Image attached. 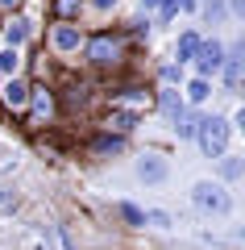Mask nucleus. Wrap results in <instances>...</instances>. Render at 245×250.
Listing matches in <instances>:
<instances>
[{
    "mask_svg": "<svg viewBox=\"0 0 245 250\" xmlns=\"http://www.w3.org/2000/svg\"><path fill=\"white\" fill-rule=\"evenodd\" d=\"M129 54H133V46H129V34L125 29H96L83 42V62L96 75H121Z\"/></svg>",
    "mask_w": 245,
    "mask_h": 250,
    "instance_id": "1",
    "label": "nucleus"
},
{
    "mask_svg": "<svg viewBox=\"0 0 245 250\" xmlns=\"http://www.w3.org/2000/svg\"><path fill=\"white\" fill-rule=\"evenodd\" d=\"M58 88H54L50 80H29V104H25V117L21 121L29 125V129H50L54 121H58Z\"/></svg>",
    "mask_w": 245,
    "mask_h": 250,
    "instance_id": "2",
    "label": "nucleus"
},
{
    "mask_svg": "<svg viewBox=\"0 0 245 250\" xmlns=\"http://www.w3.org/2000/svg\"><path fill=\"white\" fill-rule=\"evenodd\" d=\"M83 42H88L83 21H50V29H46V54L58 62H75L83 54Z\"/></svg>",
    "mask_w": 245,
    "mask_h": 250,
    "instance_id": "3",
    "label": "nucleus"
},
{
    "mask_svg": "<svg viewBox=\"0 0 245 250\" xmlns=\"http://www.w3.org/2000/svg\"><path fill=\"white\" fill-rule=\"evenodd\" d=\"M104 104L108 108H125V113H133V117H146L150 108H154V88L141 83V80L113 83V88L104 92Z\"/></svg>",
    "mask_w": 245,
    "mask_h": 250,
    "instance_id": "4",
    "label": "nucleus"
},
{
    "mask_svg": "<svg viewBox=\"0 0 245 250\" xmlns=\"http://www.w3.org/2000/svg\"><path fill=\"white\" fill-rule=\"evenodd\" d=\"M228 134H233V125H228L225 117H200L191 138L200 142V150L208 154V159H225L228 154Z\"/></svg>",
    "mask_w": 245,
    "mask_h": 250,
    "instance_id": "5",
    "label": "nucleus"
},
{
    "mask_svg": "<svg viewBox=\"0 0 245 250\" xmlns=\"http://www.w3.org/2000/svg\"><path fill=\"white\" fill-rule=\"evenodd\" d=\"M25 104H29V80L25 75L0 80V113L4 117H25Z\"/></svg>",
    "mask_w": 245,
    "mask_h": 250,
    "instance_id": "6",
    "label": "nucleus"
},
{
    "mask_svg": "<svg viewBox=\"0 0 245 250\" xmlns=\"http://www.w3.org/2000/svg\"><path fill=\"white\" fill-rule=\"evenodd\" d=\"M191 205L200 208V213H228V192L225 184H212V179H200V184L191 188Z\"/></svg>",
    "mask_w": 245,
    "mask_h": 250,
    "instance_id": "7",
    "label": "nucleus"
},
{
    "mask_svg": "<svg viewBox=\"0 0 245 250\" xmlns=\"http://www.w3.org/2000/svg\"><path fill=\"white\" fill-rule=\"evenodd\" d=\"M195 75H204V80H212V75H220V62H225V46L216 42V38H204L200 50H195Z\"/></svg>",
    "mask_w": 245,
    "mask_h": 250,
    "instance_id": "8",
    "label": "nucleus"
},
{
    "mask_svg": "<svg viewBox=\"0 0 245 250\" xmlns=\"http://www.w3.org/2000/svg\"><path fill=\"white\" fill-rule=\"evenodd\" d=\"M92 92H96V83L92 80H67L58 92V108H67V113H79V108L92 104Z\"/></svg>",
    "mask_w": 245,
    "mask_h": 250,
    "instance_id": "9",
    "label": "nucleus"
},
{
    "mask_svg": "<svg viewBox=\"0 0 245 250\" xmlns=\"http://www.w3.org/2000/svg\"><path fill=\"white\" fill-rule=\"evenodd\" d=\"M29 38H34V21H29L25 13H9V17L0 21V42H4V46H17V50H21Z\"/></svg>",
    "mask_w": 245,
    "mask_h": 250,
    "instance_id": "10",
    "label": "nucleus"
},
{
    "mask_svg": "<svg viewBox=\"0 0 245 250\" xmlns=\"http://www.w3.org/2000/svg\"><path fill=\"white\" fill-rule=\"evenodd\" d=\"M137 121H141V117L125 113V108H108V104H104V113H100L96 129H104V134H121V138H129L133 129H137Z\"/></svg>",
    "mask_w": 245,
    "mask_h": 250,
    "instance_id": "11",
    "label": "nucleus"
},
{
    "mask_svg": "<svg viewBox=\"0 0 245 250\" xmlns=\"http://www.w3.org/2000/svg\"><path fill=\"white\" fill-rule=\"evenodd\" d=\"M167 175H170V163L162 159L158 150H150V154L137 159V179H146V184H162Z\"/></svg>",
    "mask_w": 245,
    "mask_h": 250,
    "instance_id": "12",
    "label": "nucleus"
},
{
    "mask_svg": "<svg viewBox=\"0 0 245 250\" xmlns=\"http://www.w3.org/2000/svg\"><path fill=\"white\" fill-rule=\"evenodd\" d=\"M125 142H129V138H121V134H104V129H100V134L88 142V154H92V159H113V154L125 150Z\"/></svg>",
    "mask_w": 245,
    "mask_h": 250,
    "instance_id": "13",
    "label": "nucleus"
},
{
    "mask_svg": "<svg viewBox=\"0 0 245 250\" xmlns=\"http://www.w3.org/2000/svg\"><path fill=\"white\" fill-rule=\"evenodd\" d=\"M154 108H162L170 121H179V117L187 113V104H183V96H179V88H162V83L154 88Z\"/></svg>",
    "mask_w": 245,
    "mask_h": 250,
    "instance_id": "14",
    "label": "nucleus"
},
{
    "mask_svg": "<svg viewBox=\"0 0 245 250\" xmlns=\"http://www.w3.org/2000/svg\"><path fill=\"white\" fill-rule=\"evenodd\" d=\"M13 75H25V54L17 46H0V80H13Z\"/></svg>",
    "mask_w": 245,
    "mask_h": 250,
    "instance_id": "15",
    "label": "nucleus"
},
{
    "mask_svg": "<svg viewBox=\"0 0 245 250\" xmlns=\"http://www.w3.org/2000/svg\"><path fill=\"white\" fill-rule=\"evenodd\" d=\"M50 13H54V21H83L88 0H50Z\"/></svg>",
    "mask_w": 245,
    "mask_h": 250,
    "instance_id": "16",
    "label": "nucleus"
},
{
    "mask_svg": "<svg viewBox=\"0 0 245 250\" xmlns=\"http://www.w3.org/2000/svg\"><path fill=\"white\" fill-rule=\"evenodd\" d=\"M212 100V80H204V75H195L191 83L183 88V104H191V108H200V104H208Z\"/></svg>",
    "mask_w": 245,
    "mask_h": 250,
    "instance_id": "17",
    "label": "nucleus"
},
{
    "mask_svg": "<svg viewBox=\"0 0 245 250\" xmlns=\"http://www.w3.org/2000/svg\"><path fill=\"white\" fill-rule=\"evenodd\" d=\"M200 42H204V38L195 34V29H187V34H179V42H175V59H179V67L195 59V50H200Z\"/></svg>",
    "mask_w": 245,
    "mask_h": 250,
    "instance_id": "18",
    "label": "nucleus"
},
{
    "mask_svg": "<svg viewBox=\"0 0 245 250\" xmlns=\"http://www.w3.org/2000/svg\"><path fill=\"white\" fill-rule=\"evenodd\" d=\"M116 217H121L129 229H141V225H146V213H141L137 205H129V200H121V205H116Z\"/></svg>",
    "mask_w": 245,
    "mask_h": 250,
    "instance_id": "19",
    "label": "nucleus"
},
{
    "mask_svg": "<svg viewBox=\"0 0 245 250\" xmlns=\"http://www.w3.org/2000/svg\"><path fill=\"white\" fill-rule=\"evenodd\" d=\"M179 80H183V67H179V62H162V71H158V83H162V88H175Z\"/></svg>",
    "mask_w": 245,
    "mask_h": 250,
    "instance_id": "20",
    "label": "nucleus"
},
{
    "mask_svg": "<svg viewBox=\"0 0 245 250\" xmlns=\"http://www.w3.org/2000/svg\"><path fill=\"white\" fill-rule=\"evenodd\" d=\"M241 159H225V163H220V175H225V179H241Z\"/></svg>",
    "mask_w": 245,
    "mask_h": 250,
    "instance_id": "21",
    "label": "nucleus"
},
{
    "mask_svg": "<svg viewBox=\"0 0 245 250\" xmlns=\"http://www.w3.org/2000/svg\"><path fill=\"white\" fill-rule=\"evenodd\" d=\"M225 4H220V0H208V4H204V17H208V21H225Z\"/></svg>",
    "mask_w": 245,
    "mask_h": 250,
    "instance_id": "22",
    "label": "nucleus"
},
{
    "mask_svg": "<svg viewBox=\"0 0 245 250\" xmlns=\"http://www.w3.org/2000/svg\"><path fill=\"white\" fill-rule=\"evenodd\" d=\"M116 4H121V0H88V9H92V13H100V17H108Z\"/></svg>",
    "mask_w": 245,
    "mask_h": 250,
    "instance_id": "23",
    "label": "nucleus"
},
{
    "mask_svg": "<svg viewBox=\"0 0 245 250\" xmlns=\"http://www.w3.org/2000/svg\"><path fill=\"white\" fill-rule=\"evenodd\" d=\"M146 221H150V225H158V229H167L170 217H167V213H146Z\"/></svg>",
    "mask_w": 245,
    "mask_h": 250,
    "instance_id": "24",
    "label": "nucleus"
},
{
    "mask_svg": "<svg viewBox=\"0 0 245 250\" xmlns=\"http://www.w3.org/2000/svg\"><path fill=\"white\" fill-rule=\"evenodd\" d=\"M21 4H25V0H0V13H4V17H9V13H21Z\"/></svg>",
    "mask_w": 245,
    "mask_h": 250,
    "instance_id": "25",
    "label": "nucleus"
},
{
    "mask_svg": "<svg viewBox=\"0 0 245 250\" xmlns=\"http://www.w3.org/2000/svg\"><path fill=\"white\" fill-rule=\"evenodd\" d=\"M150 34V21H133V38H146Z\"/></svg>",
    "mask_w": 245,
    "mask_h": 250,
    "instance_id": "26",
    "label": "nucleus"
},
{
    "mask_svg": "<svg viewBox=\"0 0 245 250\" xmlns=\"http://www.w3.org/2000/svg\"><path fill=\"white\" fill-rule=\"evenodd\" d=\"M158 4H162V0H141V9H158Z\"/></svg>",
    "mask_w": 245,
    "mask_h": 250,
    "instance_id": "27",
    "label": "nucleus"
},
{
    "mask_svg": "<svg viewBox=\"0 0 245 250\" xmlns=\"http://www.w3.org/2000/svg\"><path fill=\"white\" fill-rule=\"evenodd\" d=\"M62 250H75V246H71V238H67V233H62Z\"/></svg>",
    "mask_w": 245,
    "mask_h": 250,
    "instance_id": "28",
    "label": "nucleus"
},
{
    "mask_svg": "<svg viewBox=\"0 0 245 250\" xmlns=\"http://www.w3.org/2000/svg\"><path fill=\"white\" fill-rule=\"evenodd\" d=\"M0 200H4V192H0Z\"/></svg>",
    "mask_w": 245,
    "mask_h": 250,
    "instance_id": "29",
    "label": "nucleus"
},
{
    "mask_svg": "<svg viewBox=\"0 0 245 250\" xmlns=\"http://www.w3.org/2000/svg\"><path fill=\"white\" fill-rule=\"evenodd\" d=\"M0 46H4V42H0Z\"/></svg>",
    "mask_w": 245,
    "mask_h": 250,
    "instance_id": "30",
    "label": "nucleus"
}]
</instances>
